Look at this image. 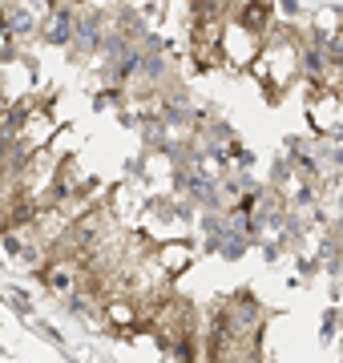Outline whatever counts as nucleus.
I'll list each match as a JSON object with an SVG mask.
<instances>
[{
  "label": "nucleus",
  "mask_w": 343,
  "mask_h": 363,
  "mask_svg": "<svg viewBox=\"0 0 343 363\" xmlns=\"http://www.w3.org/2000/svg\"><path fill=\"white\" fill-rule=\"evenodd\" d=\"M4 25H9V33H28V28H33V16L21 13V9H9V13H4Z\"/></svg>",
  "instance_id": "nucleus-3"
},
{
  "label": "nucleus",
  "mask_w": 343,
  "mask_h": 363,
  "mask_svg": "<svg viewBox=\"0 0 343 363\" xmlns=\"http://www.w3.org/2000/svg\"><path fill=\"white\" fill-rule=\"evenodd\" d=\"M109 319H113V323H121V327H130L137 315H133L130 303H118V298H113V303H109Z\"/></svg>",
  "instance_id": "nucleus-4"
},
{
  "label": "nucleus",
  "mask_w": 343,
  "mask_h": 363,
  "mask_svg": "<svg viewBox=\"0 0 343 363\" xmlns=\"http://www.w3.org/2000/svg\"><path fill=\"white\" fill-rule=\"evenodd\" d=\"M158 259L166 262V267H170V271H178V267H182V262H190V250H186L182 242H166V247L158 250Z\"/></svg>",
  "instance_id": "nucleus-2"
},
{
  "label": "nucleus",
  "mask_w": 343,
  "mask_h": 363,
  "mask_svg": "<svg viewBox=\"0 0 343 363\" xmlns=\"http://www.w3.org/2000/svg\"><path fill=\"white\" fill-rule=\"evenodd\" d=\"M49 40H69V16L57 13L53 25H49Z\"/></svg>",
  "instance_id": "nucleus-5"
},
{
  "label": "nucleus",
  "mask_w": 343,
  "mask_h": 363,
  "mask_svg": "<svg viewBox=\"0 0 343 363\" xmlns=\"http://www.w3.org/2000/svg\"><path fill=\"white\" fill-rule=\"evenodd\" d=\"M77 262L73 259H57L49 271H45V283H49V291H57V295H73L77 291Z\"/></svg>",
  "instance_id": "nucleus-1"
}]
</instances>
